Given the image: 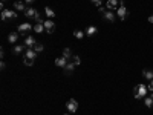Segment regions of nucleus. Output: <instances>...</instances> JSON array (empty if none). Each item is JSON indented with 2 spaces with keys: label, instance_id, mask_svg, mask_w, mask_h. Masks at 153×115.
Segmentation results:
<instances>
[{
  "label": "nucleus",
  "instance_id": "1",
  "mask_svg": "<svg viewBox=\"0 0 153 115\" xmlns=\"http://www.w3.org/2000/svg\"><path fill=\"white\" fill-rule=\"evenodd\" d=\"M147 86L145 84H136L135 87H133V97L136 98V100H139V98H145L147 97Z\"/></svg>",
  "mask_w": 153,
  "mask_h": 115
},
{
  "label": "nucleus",
  "instance_id": "2",
  "mask_svg": "<svg viewBox=\"0 0 153 115\" xmlns=\"http://www.w3.org/2000/svg\"><path fill=\"white\" fill-rule=\"evenodd\" d=\"M25 16H26V18H34L35 22H44V20L40 18L38 11H37V9H34V8H31V6H28V9L25 11Z\"/></svg>",
  "mask_w": 153,
  "mask_h": 115
},
{
  "label": "nucleus",
  "instance_id": "3",
  "mask_svg": "<svg viewBox=\"0 0 153 115\" xmlns=\"http://www.w3.org/2000/svg\"><path fill=\"white\" fill-rule=\"evenodd\" d=\"M116 16H118L119 20H127L130 14H129V9L126 8L124 5H119V6H118V9H116Z\"/></svg>",
  "mask_w": 153,
  "mask_h": 115
},
{
  "label": "nucleus",
  "instance_id": "4",
  "mask_svg": "<svg viewBox=\"0 0 153 115\" xmlns=\"http://www.w3.org/2000/svg\"><path fill=\"white\" fill-rule=\"evenodd\" d=\"M12 20V18H17V12L12 11V9H2V20L3 22H6V20Z\"/></svg>",
  "mask_w": 153,
  "mask_h": 115
},
{
  "label": "nucleus",
  "instance_id": "5",
  "mask_svg": "<svg viewBox=\"0 0 153 115\" xmlns=\"http://www.w3.org/2000/svg\"><path fill=\"white\" fill-rule=\"evenodd\" d=\"M66 109L69 111V114H74V112H77V109H78V101H77L75 98H71V100H68V103H66Z\"/></svg>",
  "mask_w": 153,
  "mask_h": 115
},
{
  "label": "nucleus",
  "instance_id": "6",
  "mask_svg": "<svg viewBox=\"0 0 153 115\" xmlns=\"http://www.w3.org/2000/svg\"><path fill=\"white\" fill-rule=\"evenodd\" d=\"M103 17H104L106 20H107V22H109V23H114V22H115V20H116V17H118V16L115 14V12H114V11H110V9H107V11H106V12H104V14H103Z\"/></svg>",
  "mask_w": 153,
  "mask_h": 115
},
{
  "label": "nucleus",
  "instance_id": "7",
  "mask_svg": "<svg viewBox=\"0 0 153 115\" xmlns=\"http://www.w3.org/2000/svg\"><path fill=\"white\" fill-rule=\"evenodd\" d=\"M32 29H34V26H32L31 23H22V25H18V32H22V34H26V32H31Z\"/></svg>",
  "mask_w": 153,
  "mask_h": 115
},
{
  "label": "nucleus",
  "instance_id": "8",
  "mask_svg": "<svg viewBox=\"0 0 153 115\" xmlns=\"http://www.w3.org/2000/svg\"><path fill=\"white\" fill-rule=\"evenodd\" d=\"M44 29H46V32H48V34H52L55 31V23L52 22V20H49V18L44 20Z\"/></svg>",
  "mask_w": 153,
  "mask_h": 115
},
{
  "label": "nucleus",
  "instance_id": "9",
  "mask_svg": "<svg viewBox=\"0 0 153 115\" xmlns=\"http://www.w3.org/2000/svg\"><path fill=\"white\" fill-rule=\"evenodd\" d=\"M71 62V60H68V58H66V57H58V58H55V66H58V67H63V69H64V67H66V65H68Z\"/></svg>",
  "mask_w": 153,
  "mask_h": 115
},
{
  "label": "nucleus",
  "instance_id": "10",
  "mask_svg": "<svg viewBox=\"0 0 153 115\" xmlns=\"http://www.w3.org/2000/svg\"><path fill=\"white\" fill-rule=\"evenodd\" d=\"M37 42H35V38L34 37H32V35H26L25 37V46H26V48H34V45H35Z\"/></svg>",
  "mask_w": 153,
  "mask_h": 115
},
{
  "label": "nucleus",
  "instance_id": "11",
  "mask_svg": "<svg viewBox=\"0 0 153 115\" xmlns=\"http://www.w3.org/2000/svg\"><path fill=\"white\" fill-rule=\"evenodd\" d=\"M14 9H17V11H26L28 9V6H26V3L25 2H22V0H16L14 2Z\"/></svg>",
  "mask_w": 153,
  "mask_h": 115
},
{
  "label": "nucleus",
  "instance_id": "12",
  "mask_svg": "<svg viewBox=\"0 0 153 115\" xmlns=\"http://www.w3.org/2000/svg\"><path fill=\"white\" fill-rule=\"evenodd\" d=\"M25 51H26L25 45H16L14 48H12V54H14V55H20V54L25 52Z\"/></svg>",
  "mask_w": 153,
  "mask_h": 115
},
{
  "label": "nucleus",
  "instance_id": "13",
  "mask_svg": "<svg viewBox=\"0 0 153 115\" xmlns=\"http://www.w3.org/2000/svg\"><path fill=\"white\" fill-rule=\"evenodd\" d=\"M34 32H37V34H42V32H44L46 29H44V22H37L35 25H34V29H32Z\"/></svg>",
  "mask_w": 153,
  "mask_h": 115
},
{
  "label": "nucleus",
  "instance_id": "14",
  "mask_svg": "<svg viewBox=\"0 0 153 115\" xmlns=\"http://www.w3.org/2000/svg\"><path fill=\"white\" fill-rule=\"evenodd\" d=\"M75 66H77V65H75L74 62H72V60H71V62H69L68 65H66V67H64V74H66V75H71V74L74 72Z\"/></svg>",
  "mask_w": 153,
  "mask_h": 115
},
{
  "label": "nucleus",
  "instance_id": "15",
  "mask_svg": "<svg viewBox=\"0 0 153 115\" xmlns=\"http://www.w3.org/2000/svg\"><path fill=\"white\" fill-rule=\"evenodd\" d=\"M25 57L26 58H37V52L34 51V48H26V51H25Z\"/></svg>",
  "mask_w": 153,
  "mask_h": 115
},
{
  "label": "nucleus",
  "instance_id": "16",
  "mask_svg": "<svg viewBox=\"0 0 153 115\" xmlns=\"http://www.w3.org/2000/svg\"><path fill=\"white\" fill-rule=\"evenodd\" d=\"M106 9H118V0H107L106 3Z\"/></svg>",
  "mask_w": 153,
  "mask_h": 115
},
{
  "label": "nucleus",
  "instance_id": "17",
  "mask_svg": "<svg viewBox=\"0 0 153 115\" xmlns=\"http://www.w3.org/2000/svg\"><path fill=\"white\" fill-rule=\"evenodd\" d=\"M18 37H20V34H18V32H11L9 35H8V42L12 43V45H16V43H17V40H18Z\"/></svg>",
  "mask_w": 153,
  "mask_h": 115
},
{
  "label": "nucleus",
  "instance_id": "18",
  "mask_svg": "<svg viewBox=\"0 0 153 115\" xmlns=\"http://www.w3.org/2000/svg\"><path fill=\"white\" fill-rule=\"evenodd\" d=\"M142 77H144L145 80H149V82H152V80H153V71L144 69V71H142Z\"/></svg>",
  "mask_w": 153,
  "mask_h": 115
},
{
  "label": "nucleus",
  "instance_id": "19",
  "mask_svg": "<svg viewBox=\"0 0 153 115\" xmlns=\"http://www.w3.org/2000/svg\"><path fill=\"white\" fill-rule=\"evenodd\" d=\"M144 103H145V106H147V107H153V92L144 98Z\"/></svg>",
  "mask_w": 153,
  "mask_h": 115
},
{
  "label": "nucleus",
  "instance_id": "20",
  "mask_svg": "<svg viewBox=\"0 0 153 115\" xmlns=\"http://www.w3.org/2000/svg\"><path fill=\"white\" fill-rule=\"evenodd\" d=\"M44 14H46V17H48L49 20H52V18L55 17V12L52 11V9L49 8V6H46V8H44Z\"/></svg>",
  "mask_w": 153,
  "mask_h": 115
},
{
  "label": "nucleus",
  "instance_id": "21",
  "mask_svg": "<svg viewBox=\"0 0 153 115\" xmlns=\"http://www.w3.org/2000/svg\"><path fill=\"white\" fill-rule=\"evenodd\" d=\"M98 32V29H97V26H89L87 29H86V35H89V37H92V35H95V34Z\"/></svg>",
  "mask_w": 153,
  "mask_h": 115
},
{
  "label": "nucleus",
  "instance_id": "22",
  "mask_svg": "<svg viewBox=\"0 0 153 115\" xmlns=\"http://www.w3.org/2000/svg\"><path fill=\"white\" fill-rule=\"evenodd\" d=\"M63 57H66L68 60H72V57H74V54H72V51L69 48H64L63 49Z\"/></svg>",
  "mask_w": 153,
  "mask_h": 115
},
{
  "label": "nucleus",
  "instance_id": "23",
  "mask_svg": "<svg viewBox=\"0 0 153 115\" xmlns=\"http://www.w3.org/2000/svg\"><path fill=\"white\" fill-rule=\"evenodd\" d=\"M84 34H86V32H83V31H80V29H77V31L74 32V37H75V38H78V40H81V38L84 37Z\"/></svg>",
  "mask_w": 153,
  "mask_h": 115
},
{
  "label": "nucleus",
  "instance_id": "24",
  "mask_svg": "<svg viewBox=\"0 0 153 115\" xmlns=\"http://www.w3.org/2000/svg\"><path fill=\"white\" fill-rule=\"evenodd\" d=\"M34 51H35L37 54H38V52H42V51H43V45H42V43H38V42H37V43L34 45Z\"/></svg>",
  "mask_w": 153,
  "mask_h": 115
},
{
  "label": "nucleus",
  "instance_id": "25",
  "mask_svg": "<svg viewBox=\"0 0 153 115\" xmlns=\"http://www.w3.org/2000/svg\"><path fill=\"white\" fill-rule=\"evenodd\" d=\"M34 62H35L34 58H26V57H25V60H23V63H25L26 66H32V65H34Z\"/></svg>",
  "mask_w": 153,
  "mask_h": 115
},
{
  "label": "nucleus",
  "instance_id": "26",
  "mask_svg": "<svg viewBox=\"0 0 153 115\" xmlns=\"http://www.w3.org/2000/svg\"><path fill=\"white\" fill-rule=\"evenodd\" d=\"M72 62H74V63L78 66L80 63H81V60H80V57H78V55H74V57H72Z\"/></svg>",
  "mask_w": 153,
  "mask_h": 115
},
{
  "label": "nucleus",
  "instance_id": "27",
  "mask_svg": "<svg viewBox=\"0 0 153 115\" xmlns=\"http://www.w3.org/2000/svg\"><path fill=\"white\" fill-rule=\"evenodd\" d=\"M101 2H103V0H92V3H95V5L98 6V8L101 6Z\"/></svg>",
  "mask_w": 153,
  "mask_h": 115
},
{
  "label": "nucleus",
  "instance_id": "28",
  "mask_svg": "<svg viewBox=\"0 0 153 115\" xmlns=\"http://www.w3.org/2000/svg\"><path fill=\"white\" fill-rule=\"evenodd\" d=\"M147 89H149L150 92H153V80H152V82L149 83V86H147Z\"/></svg>",
  "mask_w": 153,
  "mask_h": 115
},
{
  "label": "nucleus",
  "instance_id": "29",
  "mask_svg": "<svg viewBox=\"0 0 153 115\" xmlns=\"http://www.w3.org/2000/svg\"><path fill=\"white\" fill-rule=\"evenodd\" d=\"M34 2H35V0H25V3H26V5H32Z\"/></svg>",
  "mask_w": 153,
  "mask_h": 115
},
{
  "label": "nucleus",
  "instance_id": "30",
  "mask_svg": "<svg viewBox=\"0 0 153 115\" xmlns=\"http://www.w3.org/2000/svg\"><path fill=\"white\" fill-rule=\"evenodd\" d=\"M98 11H99V12H101V14H104V12H106V11H107V9H106V8H101V6H99V9H98Z\"/></svg>",
  "mask_w": 153,
  "mask_h": 115
},
{
  "label": "nucleus",
  "instance_id": "31",
  "mask_svg": "<svg viewBox=\"0 0 153 115\" xmlns=\"http://www.w3.org/2000/svg\"><path fill=\"white\" fill-rule=\"evenodd\" d=\"M149 22H150V23H153V14H152V16L149 17Z\"/></svg>",
  "mask_w": 153,
  "mask_h": 115
},
{
  "label": "nucleus",
  "instance_id": "32",
  "mask_svg": "<svg viewBox=\"0 0 153 115\" xmlns=\"http://www.w3.org/2000/svg\"><path fill=\"white\" fill-rule=\"evenodd\" d=\"M5 2H6V0H2V3H5Z\"/></svg>",
  "mask_w": 153,
  "mask_h": 115
},
{
  "label": "nucleus",
  "instance_id": "33",
  "mask_svg": "<svg viewBox=\"0 0 153 115\" xmlns=\"http://www.w3.org/2000/svg\"><path fill=\"white\" fill-rule=\"evenodd\" d=\"M64 115H71V114H64Z\"/></svg>",
  "mask_w": 153,
  "mask_h": 115
}]
</instances>
